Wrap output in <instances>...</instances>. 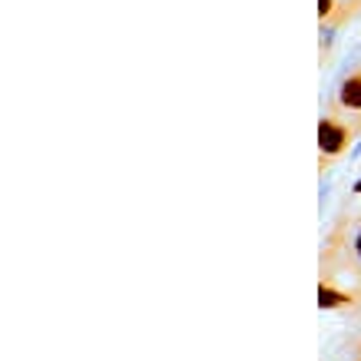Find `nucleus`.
Returning <instances> with one entry per match:
<instances>
[{"label":"nucleus","instance_id":"1","mask_svg":"<svg viewBox=\"0 0 361 361\" xmlns=\"http://www.w3.org/2000/svg\"><path fill=\"white\" fill-rule=\"evenodd\" d=\"M348 140H351V130L345 123L331 120V116H325V120L318 123V149H322V159L341 156L348 149Z\"/></svg>","mask_w":361,"mask_h":361},{"label":"nucleus","instance_id":"2","mask_svg":"<svg viewBox=\"0 0 361 361\" xmlns=\"http://www.w3.org/2000/svg\"><path fill=\"white\" fill-rule=\"evenodd\" d=\"M338 106H345V110H361V70H355L351 77L341 80L338 87Z\"/></svg>","mask_w":361,"mask_h":361},{"label":"nucleus","instance_id":"3","mask_svg":"<svg viewBox=\"0 0 361 361\" xmlns=\"http://www.w3.org/2000/svg\"><path fill=\"white\" fill-rule=\"evenodd\" d=\"M318 305L322 308H341V305H351V295L338 292V288H331L329 282L318 285Z\"/></svg>","mask_w":361,"mask_h":361},{"label":"nucleus","instance_id":"4","mask_svg":"<svg viewBox=\"0 0 361 361\" xmlns=\"http://www.w3.org/2000/svg\"><path fill=\"white\" fill-rule=\"evenodd\" d=\"M331 13H335V0H318V17H322V23H329Z\"/></svg>","mask_w":361,"mask_h":361},{"label":"nucleus","instance_id":"5","mask_svg":"<svg viewBox=\"0 0 361 361\" xmlns=\"http://www.w3.org/2000/svg\"><path fill=\"white\" fill-rule=\"evenodd\" d=\"M355 252H358V259H361V226H358V232H355Z\"/></svg>","mask_w":361,"mask_h":361},{"label":"nucleus","instance_id":"6","mask_svg":"<svg viewBox=\"0 0 361 361\" xmlns=\"http://www.w3.org/2000/svg\"><path fill=\"white\" fill-rule=\"evenodd\" d=\"M355 192H361V179H358V183H355Z\"/></svg>","mask_w":361,"mask_h":361},{"label":"nucleus","instance_id":"7","mask_svg":"<svg viewBox=\"0 0 361 361\" xmlns=\"http://www.w3.org/2000/svg\"><path fill=\"white\" fill-rule=\"evenodd\" d=\"M358 361H361V358H358Z\"/></svg>","mask_w":361,"mask_h":361}]
</instances>
